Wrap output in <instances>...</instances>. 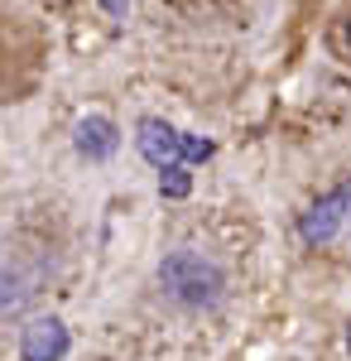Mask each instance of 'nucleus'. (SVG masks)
Wrapping results in <instances>:
<instances>
[{
    "label": "nucleus",
    "mask_w": 351,
    "mask_h": 361,
    "mask_svg": "<svg viewBox=\"0 0 351 361\" xmlns=\"http://www.w3.org/2000/svg\"><path fill=\"white\" fill-rule=\"evenodd\" d=\"M159 284H164V294L178 299V304L212 308L221 299V289H226V275L216 270V260L197 255V250H173L159 265Z\"/></svg>",
    "instance_id": "nucleus-1"
},
{
    "label": "nucleus",
    "mask_w": 351,
    "mask_h": 361,
    "mask_svg": "<svg viewBox=\"0 0 351 361\" xmlns=\"http://www.w3.org/2000/svg\"><path fill=\"white\" fill-rule=\"evenodd\" d=\"M68 352V328L58 318H34L20 337V357L25 361H63Z\"/></svg>",
    "instance_id": "nucleus-2"
},
{
    "label": "nucleus",
    "mask_w": 351,
    "mask_h": 361,
    "mask_svg": "<svg viewBox=\"0 0 351 361\" xmlns=\"http://www.w3.org/2000/svg\"><path fill=\"white\" fill-rule=\"evenodd\" d=\"M351 202V188L347 193H332V197H323V202H313L308 212H303V222H298V231H303V241H332L337 236V226H342V207Z\"/></svg>",
    "instance_id": "nucleus-3"
},
{
    "label": "nucleus",
    "mask_w": 351,
    "mask_h": 361,
    "mask_svg": "<svg viewBox=\"0 0 351 361\" xmlns=\"http://www.w3.org/2000/svg\"><path fill=\"white\" fill-rule=\"evenodd\" d=\"M78 154H87V159H111L116 154V145H121V130L111 126L106 116H87V121H78Z\"/></svg>",
    "instance_id": "nucleus-4"
},
{
    "label": "nucleus",
    "mask_w": 351,
    "mask_h": 361,
    "mask_svg": "<svg viewBox=\"0 0 351 361\" xmlns=\"http://www.w3.org/2000/svg\"><path fill=\"white\" fill-rule=\"evenodd\" d=\"M140 154L154 169L173 164V159H178V130L164 126V121H140Z\"/></svg>",
    "instance_id": "nucleus-5"
},
{
    "label": "nucleus",
    "mask_w": 351,
    "mask_h": 361,
    "mask_svg": "<svg viewBox=\"0 0 351 361\" xmlns=\"http://www.w3.org/2000/svg\"><path fill=\"white\" fill-rule=\"evenodd\" d=\"M159 193H164V197H188V193H192V173H188L183 164H164Z\"/></svg>",
    "instance_id": "nucleus-6"
},
{
    "label": "nucleus",
    "mask_w": 351,
    "mask_h": 361,
    "mask_svg": "<svg viewBox=\"0 0 351 361\" xmlns=\"http://www.w3.org/2000/svg\"><path fill=\"white\" fill-rule=\"evenodd\" d=\"M29 294H34V289H29L15 270H0V313H5V308H20Z\"/></svg>",
    "instance_id": "nucleus-7"
},
{
    "label": "nucleus",
    "mask_w": 351,
    "mask_h": 361,
    "mask_svg": "<svg viewBox=\"0 0 351 361\" xmlns=\"http://www.w3.org/2000/svg\"><path fill=\"white\" fill-rule=\"evenodd\" d=\"M178 154H183L188 164H202V159H212V140H202V135H178Z\"/></svg>",
    "instance_id": "nucleus-8"
},
{
    "label": "nucleus",
    "mask_w": 351,
    "mask_h": 361,
    "mask_svg": "<svg viewBox=\"0 0 351 361\" xmlns=\"http://www.w3.org/2000/svg\"><path fill=\"white\" fill-rule=\"evenodd\" d=\"M106 5V15H125V0H101Z\"/></svg>",
    "instance_id": "nucleus-9"
},
{
    "label": "nucleus",
    "mask_w": 351,
    "mask_h": 361,
    "mask_svg": "<svg viewBox=\"0 0 351 361\" xmlns=\"http://www.w3.org/2000/svg\"><path fill=\"white\" fill-rule=\"evenodd\" d=\"M347 39H351V25H347Z\"/></svg>",
    "instance_id": "nucleus-10"
},
{
    "label": "nucleus",
    "mask_w": 351,
    "mask_h": 361,
    "mask_svg": "<svg viewBox=\"0 0 351 361\" xmlns=\"http://www.w3.org/2000/svg\"><path fill=\"white\" fill-rule=\"evenodd\" d=\"M347 342H351V333H347Z\"/></svg>",
    "instance_id": "nucleus-11"
}]
</instances>
